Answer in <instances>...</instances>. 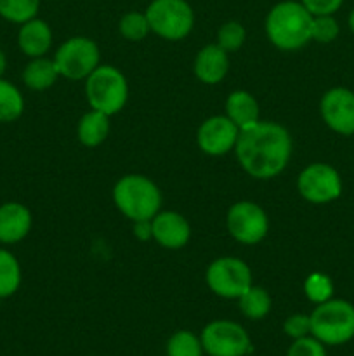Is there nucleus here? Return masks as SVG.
Masks as SVG:
<instances>
[{
	"instance_id": "f257e3e1",
	"label": "nucleus",
	"mask_w": 354,
	"mask_h": 356,
	"mask_svg": "<svg viewBox=\"0 0 354 356\" xmlns=\"http://www.w3.org/2000/svg\"><path fill=\"white\" fill-rule=\"evenodd\" d=\"M236 156L243 169L253 177L269 179L287 167L292 139L287 129L273 122H255L239 129Z\"/></svg>"
},
{
	"instance_id": "f03ea898",
	"label": "nucleus",
	"mask_w": 354,
	"mask_h": 356,
	"mask_svg": "<svg viewBox=\"0 0 354 356\" xmlns=\"http://www.w3.org/2000/svg\"><path fill=\"white\" fill-rule=\"evenodd\" d=\"M312 17L314 16L301 2H280L267 14V37L283 51L304 47L311 40Z\"/></svg>"
},
{
	"instance_id": "7ed1b4c3",
	"label": "nucleus",
	"mask_w": 354,
	"mask_h": 356,
	"mask_svg": "<svg viewBox=\"0 0 354 356\" xmlns=\"http://www.w3.org/2000/svg\"><path fill=\"white\" fill-rule=\"evenodd\" d=\"M113 200L118 211L135 222H144L158 214L162 195L148 177L130 174L121 177L113 190Z\"/></svg>"
},
{
	"instance_id": "20e7f679",
	"label": "nucleus",
	"mask_w": 354,
	"mask_h": 356,
	"mask_svg": "<svg viewBox=\"0 0 354 356\" xmlns=\"http://www.w3.org/2000/svg\"><path fill=\"white\" fill-rule=\"evenodd\" d=\"M311 336L328 346H340L354 337V306L344 299H328L309 315Z\"/></svg>"
},
{
	"instance_id": "39448f33",
	"label": "nucleus",
	"mask_w": 354,
	"mask_h": 356,
	"mask_svg": "<svg viewBox=\"0 0 354 356\" xmlns=\"http://www.w3.org/2000/svg\"><path fill=\"white\" fill-rule=\"evenodd\" d=\"M85 92L92 110L103 111L110 117L118 113L127 103V80L113 66H97L87 76Z\"/></svg>"
},
{
	"instance_id": "423d86ee",
	"label": "nucleus",
	"mask_w": 354,
	"mask_h": 356,
	"mask_svg": "<svg viewBox=\"0 0 354 356\" xmlns=\"http://www.w3.org/2000/svg\"><path fill=\"white\" fill-rule=\"evenodd\" d=\"M149 28L167 40H180L193 30L194 14L186 0H153L146 10Z\"/></svg>"
},
{
	"instance_id": "0eeeda50",
	"label": "nucleus",
	"mask_w": 354,
	"mask_h": 356,
	"mask_svg": "<svg viewBox=\"0 0 354 356\" xmlns=\"http://www.w3.org/2000/svg\"><path fill=\"white\" fill-rule=\"evenodd\" d=\"M203 351L210 356H245L252 350L250 336L239 323L215 320L200 336Z\"/></svg>"
},
{
	"instance_id": "6e6552de",
	"label": "nucleus",
	"mask_w": 354,
	"mask_h": 356,
	"mask_svg": "<svg viewBox=\"0 0 354 356\" xmlns=\"http://www.w3.org/2000/svg\"><path fill=\"white\" fill-rule=\"evenodd\" d=\"M207 284L221 298L239 299L252 287V273L242 259L221 257L208 266Z\"/></svg>"
},
{
	"instance_id": "1a4fd4ad",
	"label": "nucleus",
	"mask_w": 354,
	"mask_h": 356,
	"mask_svg": "<svg viewBox=\"0 0 354 356\" xmlns=\"http://www.w3.org/2000/svg\"><path fill=\"white\" fill-rule=\"evenodd\" d=\"M54 63L59 75L66 79H87L99 65V49L89 38L73 37L59 47Z\"/></svg>"
},
{
	"instance_id": "9d476101",
	"label": "nucleus",
	"mask_w": 354,
	"mask_h": 356,
	"mask_svg": "<svg viewBox=\"0 0 354 356\" xmlns=\"http://www.w3.org/2000/svg\"><path fill=\"white\" fill-rule=\"evenodd\" d=\"M298 191L311 204H326L342 193L339 172L326 163H312L305 167L297 181Z\"/></svg>"
},
{
	"instance_id": "9b49d317",
	"label": "nucleus",
	"mask_w": 354,
	"mask_h": 356,
	"mask_svg": "<svg viewBox=\"0 0 354 356\" xmlns=\"http://www.w3.org/2000/svg\"><path fill=\"white\" fill-rule=\"evenodd\" d=\"M267 216L253 202H238L228 212V229L238 242L253 245L266 236Z\"/></svg>"
},
{
	"instance_id": "f8f14e48",
	"label": "nucleus",
	"mask_w": 354,
	"mask_h": 356,
	"mask_svg": "<svg viewBox=\"0 0 354 356\" xmlns=\"http://www.w3.org/2000/svg\"><path fill=\"white\" fill-rule=\"evenodd\" d=\"M321 117L332 131L342 136L354 134V92L346 87H335L321 99Z\"/></svg>"
},
{
	"instance_id": "ddd939ff",
	"label": "nucleus",
	"mask_w": 354,
	"mask_h": 356,
	"mask_svg": "<svg viewBox=\"0 0 354 356\" xmlns=\"http://www.w3.org/2000/svg\"><path fill=\"white\" fill-rule=\"evenodd\" d=\"M239 127L229 117H212L198 131V146L208 155H224L238 141Z\"/></svg>"
},
{
	"instance_id": "4468645a",
	"label": "nucleus",
	"mask_w": 354,
	"mask_h": 356,
	"mask_svg": "<svg viewBox=\"0 0 354 356\" xmlns=\"http://www.w3.org/2000/svg\"><path fill=\"white\" fill-rule=\"evenodd\" d=\"M151 235L167 249H180L189 240L191 228L177 212H160L151 221Z\"/></svg>"
},
{
	"instance_id": "2eb2a0df",
	"label": "nucleus",
	"mask_w": 354,
	"mask_h": 356,
	"mask_svg": "<svg viewBox=\"0 0 354 356\" xmlns=\"http://www.w3.org/2000/svg\"><path fill=\"white\" fill-rule=\"evenodd\" d=\"M31 214L24 205L7 202L0 205V243H16L30 233Z\"/></svg>"
},
{
	"instance_id": "dca6fc26",
	"label": "nucleus",
	"mask_w": 354,
	"mask_h": 356,
	"mask_svg": "<svg viewBox=\"0 0 354 356\" xmlns=\"http://www.w3.org/2000/svg\"><path fill=\"white\" fill-rule=\"evenodd\" d=\"M229 68L228 52L222 47L215 45H207L201 49L194 61V73L203 83L214 86L219 83L226 76Z\"/></svg>"
},
{
	"instance_id": "f3484780",
	"label": "nucleus",
	"mask_w": 354,
	"mask_h": 356,
	"mask_svg": "<svg viewBox=\"0 0 354 356\" xmlns=\"http://www.w3.org/2000/svg\"><path fill=\"white\" fill-rule=\"evenodd\" d=\"M17 44H19L21 51L30 58H42L51 49V28L45 21L33 17L21 24L19 33H17Z\"/></svg>"
},
{
	"instance_id": "a211bd4d",
	"label": "nucleus",
	"mask_w": 354,
	"mask_h": 356,
	"mask_svg": "<svg viewBox=\"0 0 354 356\" xmlns=\"http://www.w3.org/2000/svg\"><path fill=\"white\" fill-rule=\"evenodd\" d=\"M226 113L239 129L248 127L259 122V104L245 90H235L226 101Z\"/></svg>"
},
{
	"instance_id": "6ab92c4d",
	"label": "nucleus",
	"mask_w": 354,
	"mask_h": 356,
	"mask_svg": "<svg viewBox=\"0 0 354 356\" xmlns=\"http://www.w3.org/2000/svg\"><path fill=\"white\" fill-rule=\"evenodd\" d=\"M108 132H110V120L103 111L92 110L83 115L80 120L78 139L82 145L90 146V148L101 145L106 139Z\"/></svg>"
},
{
	"instance_id": "aec40b11",
	"label": "nucleus",
	"mask_w": 354,
	"mask_h": 356,
	"mask_svg": "<svg viewBox=\"0 0 354 356\" xmlns=\"http://www.w3.org/2000/svg\"><path fill=\"white\" fill-rule=\"evenodd\" d=\"M58 76L59 72L56 63L45 58H35L33 61L28 63L23 72L24 83L33 90L49 89L58 80Z\"/></svg>"
},
{
	"instance_id": "412c9836",
	"label": "nucleus",
	"mask_w": 354,
	"mask_h": 356,
	"mask_svg": "<svg viewBox=\"0 0 354 356\" xmlns=\"http://www.w3.org/2000/svg\"><path fill=\"white\" fill-rule=\"evenodd\" d=\"M21 268L14 254L0 249V299L9 298L19 289Z\"/></svg>"
},
{
	"instance_id": "4be33fe9",
	"label": "nucleus",
	"mask_w": 354,
	"mask_h": 356,
	"mask_svg": "<svg viewBox=\"0 0 354 356\" xmlns=\"http://www.w3.org/2000/svg\"><path fill=\"white\" fill-rule=\"evenodd\" d=\"M24 110V99L19 89L0 79V122H14Z\"/></svg>"
},
{
	"instance_id": "5701e85b",
	"label": "nucleus",
	"mask_w": 354,
	"mask_h": 356,
	"mask_svg": "<svg viewBox=\"0 0 354 356\" xmlns=\"http://www.w3.org/2000/svg\"><path fill=\"white\" fill-rule=\"evenodd\" d=\"M239 309L250 320H260L271 312V298L264 289L250 287L239 298Z\"/></svg>"
},
{
	"instance_id": "b1692460",
	"label": "nucleus",
	"mask_w": 354,
	"mask_h": 356,
	"mask_svg": "<svg viewBox=\"0 0 354 356\" xmlns=\"http://www.w3.org/2000/svg\"><path fill=\"white\" fill-rule=\"evenodd\" d=\"M40 7V0H0V16L10 23L23 24L33 19Z\"/></svg>"
},
{
	"instance_id": "393cba45",
	"label": "nucleus",
	"mask_w": 354,
	"mask_h": 356,
	"mask_svg": "<svg viewBox=\"0 0 354 356\" xmlns=\"http://www.w3.org/2000/svg\"><path fill=\"white\" fill-rule=\"evenodd\" d=\"M203 346L200 337L187 330H179L167 343V356H201Z\"/></svg>"
},
{
	"instance_id": "a878e982",
	"label": "nucleus",
	"mask_w": 354,
	"mask_h": 356,
	"mask_svg": "<svg viewBox=\"0 0 354 356\" xmlns=\"http://www.w3.org/2000/svg\"><path fill=\"white\" fill-rule=\"evenodd\" d=\"M304 292L309 301L321 305V302L332 299L333 284L326 275L323 273H311L304 282Z\"/></svg>"
},
{
	"instance_id": "bb28decb",
	"label": "nucleus",
	"mask_w": 354,
	"mask_h": 356,
	"mask_svg": "<svg viewBox=\"0 0 354 356\" xmlns=\"http://www.w3.org/2000/svg\"><path fill=\"white\" fill-rule=\"evenodd\" d=\"M149 30H151V28H149L146 14L128 13L120 19V33L124 35L127 40H132V42L142 40V38L148 35Z\"/></svg>"
},
{
	"instance_id": "cd10ccee",
	"label": "nucleus",
	"mask_w": 354,
	"mask_h": 356,
	"mask_svg": "<svg viewBox=\"0 0 354 356\" xmlns=\"http://www.w3.org/2000/svg\"><path fill=\"white\" fill-rule=\"evenodd\" d=\"M246 37V31L238 21H229V23L222 24L217 31V45L224 49L226 52L236 51L243 45Z\"/></svg>"
},
{
	"instance_id": "c85d7f7f",
	"label": "nucleus",
	"mask_w": 354,
	"mask_h": 356,
	"mask_svg": "<svg viewBox=\"0 0 354 356\" xmlns=\"http://www.w3.org/2000/svg\"><path fill=\"white\" fill-rule=\"evenodd\" d=\"M339 35V23L333 16H314L312 17L311 28V40L321 42V44H330Z\"/></svg>"
},
{
	"instance_id": "c756f323",
	"label": "nucleus",
	"mask_w": 354,
	"mask_h": 356,
	"mask_svg": "<svg viewBox=\"0 0 354 356\" xmlns=\"http://www.w3.org/2000/svg\"><path fill=\"white\" fill-rule=\"evenodd\" d=\"M287 356H326L325 344L319 343L312 336L301 337V339H295L292 343Z\"/></svg>"
},
{
	"instance_id": "7c9ffc66",
	"label": "nucleus",
	"mask_w": 354,
	"mask_h": 356,
	"mask_svg": "<svg viewBox=\"0 0 354 356\" xmlns=\"http://www.w3.org/2000/svg\"><path fill=\"white\" fill-rule=\"evenodd\" d=\"M283 332L292 339L311 336V318L307 315H292L285 320Z\"/></svg>"
},
{
	"instance_id": "2f4dec72",
	"label": "nucleus",
	"mask_w": 354,
	"mask_h": 356,
	"mask_svg": "<svg viewBox=\"0 0 354 356\" xmlns=\"http://www.w3.org/2000/svg\"><path fill=\"white\" fill-rule=\"evenodd\" d=\"M301 3L312 16H332L340 9L344 0H302Z\"/></svg>"
},
{
	"instance_id": "473e14b6",
	"label": "nucleus",
	"mask_w": 354,
	"mask_h": 356,
	"mask_svg": "<svg viewBox=\"0 0 354 356\" xmlns=\"http://www.w3.org/2000/svg\"><path fill=\"white\" fill-rule=\"evenodd\" d=\"M6 65H7L6 56H3V52L0 51V76H2L3 72H6Z\"/></svg>"
},
{
	"instance_id": "72a5a7b5",
	"label": "nucleus",
	"mask_w": 354,
	"mask_h": 356,
	"mask_svg": "<svg viewBox=\"0 0 354 356\" xmlns=\"http://www.w3.org/2000/svg\"><path fill=\"white\" fill-rule=\"evenodd\" d=\"M349 28H351V31L354 33V9H353V13L349 14Z\"/></svg>"
}]
</instances>
